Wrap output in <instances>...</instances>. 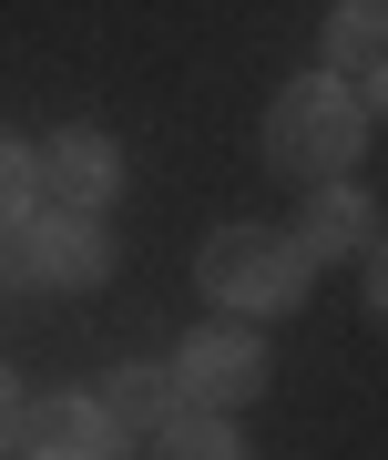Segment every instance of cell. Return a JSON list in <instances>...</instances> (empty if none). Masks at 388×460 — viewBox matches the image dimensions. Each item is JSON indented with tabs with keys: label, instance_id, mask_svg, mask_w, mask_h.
I'll use <instances>...</instances> for the list:
<instances>
[{
	"label": "cell",
	"instance_id": "cell-6",
	"mask_svg": "<svg viewBox=\"0 0 388 460\" xmlns=\"http://www.w3.org/2000/svg\"><path fill=\"white\" fill-rule=\"evenodd\" d=\"M21 440H31V460H123V429L102 399H41L21 420Z\"/></svg>",
	"mask_w": 388,
	"mask_h": 460
},
{
	"label": "cell",
	"instance_id": "cell-2",
	"mask_svg": "<svg viewBox=\"0 0 388 460\" xmlns=\"http://www.w3.org/2000/svg\"><path fill=\"white\" fill-rule=\"evenodd\" d=\"M266 164L296 184H338V164H357V93L338 83H287L266 113Z\"/></svg>",
	"mask_w": 388,
	"mask_h": 460
},
{
	"label": "cell",
	"instance_id": "cell-5",
	"mask_svg": "<svg viewBox=\"0 0 388 460\" xmlns=\"http://www.w3.org/2000/svg\"><path fill=\"white\" fill-rule=\"evenodd\" d=\"M31 184H41L62 215H93V205H113L123 154H113V133H51V144L31 154Z\"/></svg>",
	"mask_w": 388,
	"mask_h": 460
},
{
	"label": "cell",
	"instance_id": "cell-14",
	"mask_svg": "<svg viewBox=\"0 0 388 460\" xmlns=\"http://www.w3.org/2000/svg\"><path fill=\"white\" fill-rule=\"evenodd\" d=\"M368 102H378V113H388V62H368Z\"/></svg>",
	"mask_w": 388,
	"mask_h": 460
},
{
	"label": "cell",
	"instance_id": "cell-12",
	"mask_svg": "<svg viewBox=\"0 0 388 460\" xmlns=\"http://www.w3.org/2000/svg\"><path fill=\"white\" fill-rule=\"evenodd\" d=\"M21 420H31V410H21V378H11V368H0V450H11V440H21Z\"/></svg>",
	"mask_w": 388,
	"mask_h": 460
},
{
	"label": "cell",
	"instance_id": "cell-4",
	"mask_svg": "<svg viewBox=\"0 0 388 460\" xmlns=\"http://www.w3.org/2000/svg\"><path fill=\"white\" fill-rule=\"evenodd\" d=\"M174 389H184V410H245V399L266 389V348L235 338V328H205L174 358Z\"/></svg>",
	"mask_w": 388,
	"mask_h": 460
},
{
	"label": "cell",
	"instance_id": "cell-7",
	"mask_svg": "<svg viewBox=\"0 0 388 460\" xmlns=\"http://www.w3.org/2000/svg\"><path fill=\"white\" fill-rule=\"evenodd\" d=\"M296 246H307V256H357V246H378L368 195H348V184H317V205H307V226H296Z\"/></svg>",
	"mask_w": 388,
	"mask_h": 460
},
{
	"label": "cell",
	"instance_id": "cell-8",
	"mask_svg": "<svg viewBox=\"0 0 388 460\" xmlns=\"http://www.w3.org/2000/svg\"><path fill=\"white\" fill-rule=\"evenodd\" d=\"M102 410H113V429H163V420L184 410V389H174V368L123 358V368H113V389H102Z\"/></svg>",
	"mask_w": 388,
	"mask_h": 460
},
{
	"label": "cell",
	"instance_id": "cell-3",
	"mask_svg": "<svg viewBox=\"0 0 388 460\" xmlns=\"http://www.w3.org/2000/svg\"><path fill=\"white\" fill-rule=\"evenodd\" d=\"M102 266H113V246L93 215H41V226L0 235V287H93Z\"/></svg>",
	"mask_w": 388,
	"mask_h": 460
},
{
	"label": "cell",
	"instance_id": "cell-11",
	"mask_svg": "<svg viewBox=\"0 0 388 460\" xmlns=\"http://www.w3.org/2000/svg\"><path fill=\"white\" fill-rule=\"evenodd\" d=\"M21 195H31V154H21L11 133H0V235L21 226Z\"/></svg>",
	"mask_w": 388,
	"mask_h": 460
},
{
	"label": "cell",
	"instance_id": "cell-13",
	"mask_svg": "<svg viewBox=\"0 0 388 460\" xmlns=\"http://www.w3.org/2000/svg\"><path fill=\"white\" fill-rule=\"evenodd\" d=\"M368 296L388 307V246H368Z\"/></svg>",
	"mask_w": 388,
	"mask_h": 460
},
{
	"label": "cell",
	"instance_id": "cell-9",
	"mask_svg": "<svg viewBox=\"0 0 388 460\" xmlns=\"http://www.w3.org/2000/svg\"><path fill=\"white\" fill-rule=\"evenodd\" d=\"M327 62L338 72L388 62V0H338V11H327Z\"/></svg>",
	"mask_w": 388,
	"mask_h": 460
},
{
	"label": "cell",
	"instance_id": "cell-1",
	"mask_svg": "<svg viewBox=\"0 0 388 460\" xmlns=\"http://www.w3.org/2000/svg\"><path fill=\"white\" fill-rule=\"evenodd\" d=\"M307 246L296 235H276V226H225L205 246V296L215 307H245V317H287L296 296H307Z\"/></svg>",
	"mask_w": 388,
	"mask_h": 460
},
{
	"label": "cell",
	"instance_id": "cell-10",
	"mask_svg": "<svg viewBox=\"0 0 388 460\" xmlns=\"http://www.w3.org/2000/svg\"><path fill=\"white\" fill-rule=\"evenodd\" d=\"M154 460H245V450H235V429L215 420V410H174V420L154 429Z\"/></svg>",
	"mask_w": 388,
	"mask_h": 460
}]
</instances>
